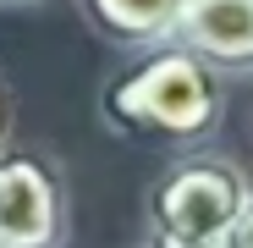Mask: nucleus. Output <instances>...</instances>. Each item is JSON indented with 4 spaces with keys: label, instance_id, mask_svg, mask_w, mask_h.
I'll return each instance as SVG.
<instances>
[{
    "label": "nucleus",
    "instance_id": "f257e3e1",
    "mask_svg": "<svg viewBox=\"0 0 253 248\" xmlns=\"http://www.w3.org/2000/svg\"><path fill=\"white\" fill-rule=\"evenodd\" d=\"M99 121L132 144L204 149L226 121V77L209 72L176 39L126 50V61L99 83Z\"/></svg>",
    "mask_w": 253,
    "mask_h": 248
},
{
    "label": "nucleus",
    "instance_id": "f03ea898",
    "mask_svg": "<svg viewBox=\"0 0 253 248\" xmlns=\"http://www.w3.org/2000/svg\"><path fill=\"white\" fill-rule=\"evenodd\" d=\"M248 193L253 182L237 160L187 149L143 193V248H215Z\"/></svg>",
    "mask_w": 253,
    "mask_h": 248
},
{
    "label": "nucleus",
    "instance_id": "7ed1b4c3",
    "mask_svg": "<svg viewBox=\"0 0 253 248\" xmlns=\"http://www.w3.org/2000/svg\"><path fill=\"white\" fill-rule=\"evenodd\" d=\"M66 243V177L44 149L0 144V248Z\"/></svg>",
    "mask_w": 253,
    "mask_h": 248
},
{
    "label": "nucleus",
    "instance_id": "20e7f679",
    "mask_svg": "<svg viewBox=\"0 0 253 248\" xmlns=\"http://www.w3.org/2000/svg\"><path fill=\"white\" fill-rule=\"evenodd\" d=\"M171 39L226 83L253 77V0H182Z\"/></svg>",
    "mask_w": 253,
    "mask_h": 248
},
{
    "label": "nucleus",
    "instance_id": "39448f33",
    "mask_svg": "<svg viewBox=\"0 0 253 248\" xmlns=\"http://www.w3.org/2000/svg\"><path fill=\"white\" fill-rule=\"evenodd\" d=\"M83 22L99 45H116V50H143V45H160L171 39L176 17H182V0H77Z\"/></svg>",
    "mask_w": 253,
    "mask_h": 248
},
{
    "label": "nucleus",
    "instance_id": "423d86ee",
    "mask_svg": "<svg viewBox=\"0 0 253 248\" xmlns=\"http://www.w3.org/2000/svg\"><path fill=\"white\" fill-rule=\"evenodd\" d=\"M215 248H253V193L242 198V210L231 215V226L220 232V243Z\"/></svg>",
    "mask_w": 253,
    "mask_h": 248
},
{
    "label": "nucleus",
    "instance_id": "0eeeda50",
    "mask_svg": "<svg viewBox=\"0 0 253 248\" xmlns=\"http://www.w3.org/2000/svg\"><path fill=\"white\" fill-rule=\"evenodd\" d=\"M11 121H17V105H11L6 77H0V144H11Z\"/></svg>",
    "mask_w": 253,
    "mask_h": 248
},
{
    "label": "nucleus",
    "instance_id": "6e6552de",
    "mask_svg": "<svg viewBox=\"0 0 253 248\" xmlns=\"http://www.w3.org/2000/svg\"><path fill=\"white\" fill-rule=\"evenodd\" d=\"M0 6H44V0H0Z\"/></svg>",
    "mask_w": 253,
    "mask_h": 248
}]
</instances>
